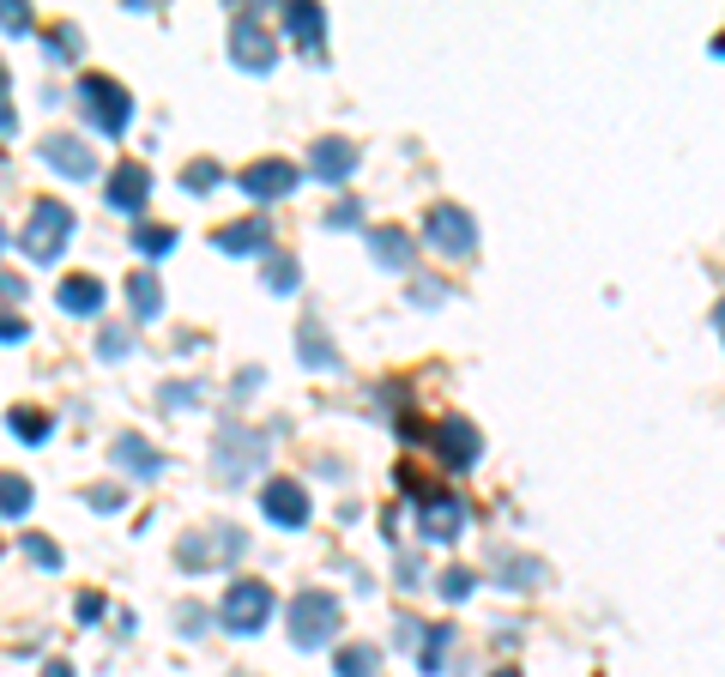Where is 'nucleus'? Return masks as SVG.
Returning <instances> with one entry per match:
<instances>
[{
	"mask_svg": "<svg viewBox=\"0 0 725 677\" xmlns=\"http://www.w3.org/2000/svg\"><path fill=\"white\" fill-rule=\"evenodd\" d=\"M73 104L104 140H121V133L133 128V92L121 85V79H109V73H79Z\"/></svg>",
	"mask_w": 725,
	"mask_h": 677,
	"instance_id": "obj_1",
	"label": "nucleus"
},
{
	"mask_svg": "<svg viewBox=\"0 0 725 677\" xmlns=\"http://www.w3.org/2000/svg\"><path fill=\"white\" fill-rule=\"evenodd\" d=\"M266 430H242V424H224L218 430V448H212V478L218 484H248L260 466H266Z\"/></svg>",
	"mask_w": 725,
	"mask_h": 677,
	"instance_id": "obj_2",
	"label": "nucleus"
},
{
	"mask_svg": "<svg viewBox=\"0 0 725 677\" xmlns=\"http://www.w3.org/2000/svg\"><path fill=\"white\" fill-rule=\"evenodd\" d=\"M424 242L436 248L441 261H472L478 254V218L466 206H453V200H436L424 212Z\"/></svg>",
	"mask_w": 725,
	"mask_h": 677,
	"instance_id": "obj_3",
	"label": "nucleus"
},
{
	"mask_svg": "<svg viewBox=\"0 0 725 677\" xmlns=\"http://www.w3.org/2000/svg\"><path fill=\"white\" fill-rule=\"evenodd\" d=\"M272 611H278V599H272V586L266 581H230L224 586V599H218V623L224 636H260V629L272 623Z\"/></svg>",
	"mask_w": 725,
	"mask_h": 677,
	"instance_id": "obj_4",
	"label": "nucleus"
},
{
	"mask_svg": "<svg viewBox=\"0 0 725 677\" xmlns=\"http://www.w3.org/2000/svg\"><path fill=\"white\" fill-rule=\"evenodd\" d=\"M290 641H297L302 653H314V648H326V641L338 636V599L326 593V586H302L297 599H290Z\"/></svg>",
	"mask_w": 725,
	"mask_h": 677,
	"instance_id": "obj_5",
	"label": "nucleus"
},
{
	"mask_svg": "<svg viewBox=\"0 0 725 677\" xmlns=\"http://www.w3.org/2000/svg\"><path fill=\"white\" fill-rule=\"evenodd\" d=\"M73 230H79V218H73V206H67V200H37V206H31V218H25V254L31 261H61V248L73 242Z\"/></svg>",
	"mask_w": 725,
	"mask_h": 677,
	"instance_id": "obj_6",
	"label": "nucleus"
},
{
	"mask_svg": "<svg viewBox=\"0 0 725 677\" xmlns=\"http://www.w3.org/2000/svg\"><path fill=\"white\" fill-rule=\"evenodd\" d=\"M248 557V533L242 526H218V533H188L176 545V562L188 574H200V569H230V562H242Z\"/></svg>",
	"mask_w": 725,
	"mask_h": 677,
	"instance_id": "obj_7",
	"label": "nucleus"
},
{
	"mask_svg": "<svg viewBox=\"0 0 725 677\" xmlns=\"http://www.w3.org/2000/svg\"><path fill=\"white\" fill-rule=\"evenodd\" d=\"M230 61L242 73H272V61H278V37L266 31V19L254 7H236L230 19Z\"/></svg>",
	"mask_w": 725,
	"mask_h": 677,
	"instance_id": "obj_8",
	"label": "nucleus"
},
{
	"mask_svg": "<svg viewBox=\"0 0 725 677\" xmlns=\"http://www.w3.org/2000/svg\"><path fill=\"white\" fill-rule=\"evenodd\" d=\"M466 526H472V508L460 502V490H429L417 502V538H429V545H453Z\"/></svg>",
	"mask_w": 725,
	"mask_h": 677,
	"instance_id": "obj_9",
	"label": "nucleus"
},
{
	"mask_svg": "<svg viewBox=\"0 0 725 677\" xmlns=\"http://www.w3.org/2000/svg\"><path fill=\"white\" fill-rule=\"evenodd\" d=\"M424 442L436 448V460L448 472H472L484 460V436H478V424H466V417H441L436 430H424Z\"/></svg>",
	"mask_w": 725,
	"mask_h": 677,
	"instance_id": "obj_10",
	"label": "nucleus"
},
{
	"mask_svg": "<svg viewBox=\"0 0 725 677\" xmlns=\"http://www.w3.org/2000/svg\"><path fill=\"white\" fill-rule=\"evenodd\" d=\"M109 206L128 212L133 224L145 218V206H152V169H145L140 157H121V164L109 169Z\"/></svg>",
	"mask_w": 725,
	"mask_h": 677,
	"instance_id": "obj_11",
	"label": "nucleus"
},
{
	"mask_svg": "<svg viewBox=\"0 0 725 677\" xmlns=\"http://www.w3.org/2000/svg\"><path fill=\"white\" fill-rule=\"evenodd\" d=\"M260 514H266L272 526H309V490H302L297 478H266L260 484Z\"/></svg>",
	"mask_w": 725,
	"mask_h": 677,
	"instance_id": "obj_12",
	"label": "nucleus"
},
{
	"mask_svg": "<svg viewBox=\"0 0 725 677\" xmlns=\"http://www.w3.org/2000/svg\"><path fill=\"white\" fill-rule=\"evenodd\" d=\"M236 182H242V194H248V200H285L290 188L302 182V169L290 164V157H260V164H248L242 176H236Z\"/></svg>",
	"mask_w": 725,
	"mask_h": 677,
	"instance_id": "obj_13",
	"label": "nucleus"
},
{
	"mask_svg": "<svg viewBox=\"0 0 725 677\" xmlns=\"http://www.w3.org/2000/svg\"><path fill=\"white\" fill-rule=\"evenodd\" d=\"M357 164H362V152L345 140V133H326V140L309 145V176L314 182H350Z\"/></svg>",
	"mask_w": 725,
	"mask_h": 677,
	"instance_id": "obj_14",
	"label": "nucleus"
},
{
	"mask_svg": "<svg viewBox=\"0 0 725 677\" xmlns=\"http://www.w3.org/2000/svg\"><path fill=\"white\" fill-rule=\"evenodd\" d=\"M37 157L49 169H61V176H73V182H91V176H97V152H91L85 140H73V133H49V140L37 145Z\"/></svg>",
	"mask_w": 725,
	"mask_h": 677,
	"instance_id": "obj_15",
	"label": "nucleus"
},
{
	"mask_svg": "<svg viewBox=\"0 0 725 677\" xmlns=\"http://www.w3.org/2000/svg\"><path fill=\"white\" fill-rule=\"evenodd\" d=\"M55 302H61V314H79V321H91V314H104L109 290L97 273H67L61 290H55Z\"/></svg>",
	"mask_w": 725,
	"mask_h": 677,
	"instance_id": "obj_16",
	"label": "nucleus"
},
{
	"mask_svg": "<svg viewBox=\"0 0 725 677\" xmlns=\"http://www.w3.org/2000/svg\"><path fill=\"white\" fill-rule=\"evenodd\" d=\"M285 31L290 37L302 43V55H309V61H326V13L321 7H309V0H285Z\"/></svg>",
	"mask_w": 725,
	"mask_h": 677,
	"instance_id": "obj_17",
	"label": "nucleus"
},
{
	"mask_svg": "<svg viewBox=\"0 0 725 677\" xmlns=\"http://www.w3.org/2000/svg\"><path fill=\"white\" fill-rule=\"evenodd\" d=\"M212 248H224V254H266L272 248V224L260 218H236V224H218L212 230Z\"/></svg>",
	"mask_w": 725,
	"mask_h": 677,
	"instance_id": "obj_18",
	"label": "nucleus"
},
{
	"mask_svg": "<svg viewBox=\"0 0 725 677\" xmlns=\"http://www.w3.org/2000/svg\"><path fill=\"white\" fill-rule=\"evenodd\" d=\"M109 460H116L121 472H133V478H157V472L169 466V454L152 448L145 436H116V442H109Z\"/></svg>",
	"mask_w": 725,
	"mask_h": 677,
	"instance_id": "obj_19",
	"label": "nucleus"
},
{
	"mask_svg": "<svg viewBox=\"0 0 725 677\" xmlns=\"http://www.w3.org/2000/svg\"><path fill=\"white\" fill-rule=\"evenodd\" d=\"M369 254H376V266H388V273H412V261H417L412 230H400V224H376V230H369Z\"/></svg>",
	"mask_w": 725,
	"mask_h": 677,
	"instance_id": "obj_20",
	"label": "nucleus"
},
{
	"mask_svg": "<svg viewBox=\"0 0 725 677\" xmlns=\"http://www.w3.org/2000/svg\"><path fill=\"white\" fill-rule=\"evenodd\" d=\"M260 278H266L272 297H297V285H302V261H297V254H285V248H266V266H260Z\"/></svg>",
	"mask_w": 725,
	"mask_h": 677,
	"instance_id": "obj_21",
	"label": "nucleus"
},
{
	"mask_svg": "<svg viewBox=\"0 0 725 677\" xmlns=\"http://www.w3.org/2000/svg\"><path fill=\"white\" fill-rule=\"evenodd\" d=\"M128 309H133V321H157V314H164V285H157L152 266H140V273L128 278Z\"/></svg>",
	"mask_w": 725,
	"mask_h": 677,
	"instance_id": "obj_22",
	"label": "nucleus"
},
{
	"mask_svg": "<svg viewBox=\"0 0 725 677\" xmlns=\"http://www.w3.org/2000/svg\"><path fill=\"white\" fill-rule=\"evenodd\" d=\"M176 242H181L176 224H152V218H140V224H133V236H128V248H140L145 261H164Z\"/></svg>",
	"mask_w": 725,
	"mask_h": 677,
	"instance_id": "obj_23",
	"label": "nucleus"
},
{
	"mask_svg": "<svg viewBox=\"0 0 725 677\" xmlns=\"http://www.w3.org/2000/svg\"><path fill=\"white\" fill-rule=\"evenodd\" d=\"M7 424H13V436H19V442H31V448L55 436V412H43V405H13Z\"/></svg>",
	"mask_w": 725,
	"mask_h": 677,
	"instance_id": "obj_24",
	"label": "nucleus"
},
{
	"mask_svg": "<svg viewBox=\"0 0 725 677\" xmlns=\"http://www.w3.org/2000/svg\"><path fill=\"white\" fill-rule=\"evenodd\" d=\"M31 502H37V484L19 478V472H0V514H7V521H25Z\"/></svg>",
	"mask_w": 725,
	"mask_h": 677,
	"instance_id": "obj_25",
	"label": "nucleus"
},
{
	"mask_svg": "<svg viewBox=\"0 0 725 677\" xmlns=\"http://www.w3.org/2000/svg\"><path fill=\"white\" fill-rule=\"evenodd\" d=\"M381 672V653L369 641H350V648L333 653V677H376Z\"/></svg>",
	"mask_w": 725,
	"mask_h": 677,
	"instance_id": "obj_26",
	"label": "nucleus"
},
{
	"mask_svg": "<svg viewBox=\"0 0 725 677\" xmlns=\"http://www.w3.org/2000/svg\"><path fill=\"white\" fill-rule=\"evenodd\" d=\"M302 364H309V369H326V376H333V369H345V357H338L333 352V345H326V333H321V326H302Z\"/></svg>",
	"mask_w": 725,
	"mask_h": 677,
	"instance_id": "obj_27",
	"label": "nucleus"
},
{
	"mask_svg": "<svg viewBox=\"0 0 725 677\" xmlns=\"http://www.w3.org/2000/svg\"><path fill=\"white\" fill-rule=\"evenodd\" d=\"M448 648H453V629L448 623H429L424 629V641H417V665H424L429 677L441 672V660H448Z\"/></svg>",
	"mask_w": 725,
	"mask_h": 677,
	"instance_id": "obj_28",
	"label": "nucleus"
},
{
	"mask_svg": "<svg viewBox=\"0 0 725 677\" xmlns=\"http://www.w3.org/2000/svg\"><path fill=\"white\" fill-rule=\"evenodd\" d=\"M79 49H85V37H79L73 25H49V31H43V55H49L55 67L79 61Z\"/></svg>",
	"mask_w": 725,
	"mask_h": 677,
	"instance_id": "obj_29",
	"label": "nucleus"
},
{
	"mask_svg": "<svg viewBox=\"0 0 725 677\" xmlns=\"http://www.w3.org/2000/svg\"><path fill=\"white\" fill-rule=\"evenodd\" d=\"M218 182H224V164H218V157H194V164L181 169V188H188V194H212Z\"/></svg>",
	"mask_w": 725,
	"mask_h": 677,
	"instance_id": "obj_30",
	"label": "nucleus"
},
{
	"mask_svg": "<svg viewBox=\"0 0 725 677\" xmlns=\"http://www.w3.org/2000/svg\"><path fill=\"white\" fill-rule=\"evenodd\" d=\"M502 581H514V593H532L544 581V562L538 557H502Z\"/></svg>",
	"mask_w": 725,
	"mask_h": 677,
	"instance_id": "obj_31",
	"label": "nucleus"
},
{
	"mask_svg": "<svg viewBox=\"0 0 725 677\" xmlns=\"http://www.w3.org/2000/svg\"><path fill=\"white\" fill-rule=\"evenodd\" d=\"M472 586H478V574L472 569H460V562H453V569H441V581H436V593L448 605H460V599H472Z\"/></svg>",
	"mask_w": 725,
	"mask_h": 677,
	"instance_id": "obj_32",
	"label": "nucleus"
},
{
	"mask_svg": "<svg viewBox=\"0 0 725 677\" xmlns=\"http://www.w3.org/2000/svg\"><path fill=\"white\" fill-rule=\"evenodd\" d=\"M25 557L37 562V569H49V574H55V569H61V562H67V550L55 545L49 533H25Z\"/></svg>",
	"mask_w": 725,
	"mask_h": 677,
	"instance_id": "obj_33",
	"label": "nucleus"
},
{
	"mask_svg": "<svg viewBox=\"0 0 725 677\" xmlns=\"http://www.w3.org/2000/svg\"><path fill=\"white\" fill-rule=\"evenodd\" d=\"M128 352H133V333H128V326H104V333H97V357H104V364H121Z\"/></svg>",
	"mask_w": 725,
	"mask_h": 677,
	"instance_id": "obj_34",
	"label": "nucleus"
},
{
	"mask_svg": "<svg viewBox=\"0 0 725 677\" xmlns=\"http://www.w3.org/2000/svg\"><path fill=\"white\" fill-rule=\"evenodd\" d=\"M0 31H7V37H25V31H37V19H31L25 0H0Z\"/></svg>",
	"mask_w": 725,
	"mask_h": 677,
	"instance_id": "obj_35",
	"label": "nucleus"
},
{
	"mask_svg": "<svg viewBox=\"0 0 725 677\" xmlns=\"http://www.w3.org/2000/svg\"><path fill=\"white\" fill-rule=\"evenodd\" d=\"M19 133V109H13V73L0 61V140H13Z\"/></svg>",
	"mask_w": 725,
	"mask_h": 677,
	"instance_id": "obj_36",
	"label": "nucleus"
},
{
	"mask_svg": "<svg viewBox=\"0 0 725 677\" xmlns=\"http://www.w3.org/2000/svg\"><path fill=\"white\" fill-rule=\"evenodd\" d=\"M85 502L97 508V514H116V508H128V490H116V484H91Z\"/></svg>",
	"mask_w": 725,
	"mask_h": 677,
	"instance_id": "obj_37",
	"label": "nucleus"
},
{
	"mask_svg": "<svg viewBox=\"0 0 725 677\" xmlns=\"http://www.w3.org/2000/svg\"><path fill=\"white\" fill-rule=\"evenodd\" d=\"M157 405H164V412H188V405H200V388L194 381H176V388L157 393Z\"/></svg>",
	"mask_w": 725,
	"mask_h": 677,
	"instance_id": "obj_38",
	"label": "nucleus"
},
{
	"mask_svg": "<svg viewBox=\"0 0 725 677\" xmlns=\"http://www.w3.org/2000/svg\"><path fill=\"white\" fill-rule=\"evenodd\" d=\"M357 224H362V200H338L326 212V230H357Z\"/></svg>",
	"mask_w": 725,
	"mask_h": 677,
	"instance_id": "obj_39",
	"label": "nucleus"
},
{
	"mask_svg": "<svg viewBox=\"0 0 725 677\" xmlns=\"http://www.w3.org/2000/svg\"><path fill=\"white\" fill-rule=\"evenodd\" d=\"M441 297H448V285H441V278H412V302H417V309H436Z\"/></svg>",
	"mask_w": 725,
	"mask_h": 677,
	"instance_id": "obj_40",
	"label": "nucleus"
},
{
	"mask_svg": "<svg viewBox=\"0 0 725 677\" xmlns=\"http://www.w3.org/2000/svg\"><path fill=\"white\" fill-rule=\"evenodd\" d=\"M19 339H31V321L25 314H0V345H19Z\"/></svg>",
	"mask_w": 725,
	"mask_h": 677,
	"instance_id": "obj_41",
	"label": "nucleus"
},
{
	"mask_svg": "<svg viewBox=\"0 0 725 677\" xmlns=\"http://www.w3.org/2000/svg\"><path fill=\"white\" fill-rule=\"evenodd\" d=\"M176 617H181V629H188V641H200V629L212 623V611H200V605H181Z\"/></svg>",
	"mask_w": 725,
	"mask_h": 677,
	"instance_id": "obj_42",
	"label": "nucleus"
},
{
	"mask_svg": "<svg viewBox=\"0 0 725 677\" xmlns=\"http://www.w3.org/2000/svg\"><path fill=\"white\" fill-rule=\"evenodd\" d=\"M104 593H79V605H73V611H79V623H97V617H104Z\"/></svg>",
	"mask_w": 725,
	"mask_h": 677,
	"instance_id": "obj_43",
	"label": "nucleus"
},
{
	"mask_svg": "<svg viewBox=\"0 0 725 677\" xmlns=\"http://www.w3.org/2000/svg\"><path fill=\"white\" fill-rule=\"evenodd\" d=\"M417 641H424V623H417V617H405V623L393 629V648H405V653H412Z\"/></svg>",
	"mask_w": 725,
	"mask_h": 677,
	"instance_id": "obj_44",
	"label": "nucleus"
},
{
	"mask_svg": "<svg viewBox=\"0 0 725 677\" xmlns=\"http://www.w3.org/2000/svg\"><path fill=\"white\" fill-rule=\"evenodd\" d=\"M393 569H400V581H405V593H412V586H417V581H424V562H417V557H400V562H393Z\"/></svg>",
	"mask_w": 725,
	"mask_h": 677,
	"instance_id": "obj_45",
	"label": "nucleus"
},
{
	"mask_svg": "<svg viewBox=\"0 0 725 677\" xmlns=\"http://www.w3.org/2000/svg\"><path fill=\"white\" fill-rule=\"evenodd\" d=\"M0 297H7V302L25 297V278H19V273H0Z\"/></svg>",
	"mask_w": 725,
	"mask_h": 677,
	"instance_id": "obj_46",
	"label": "nucleus"
},
{
	"mask_svg": "<svg viewBox=\"0 0 725 677\" xmlns=\"http://www.w3.org/2000/svg\"><path fill=\"white\" fill-rule=\"evenodd\" d=\"M43 677H79V672H73V660H49V665H43Z\"/></svg>",
	"mask_w": 725,
	"mask_h": 677,
	"instance_id": "obj_47",
	"label": "nucleus"
},
{
	"mask_svg": "<svg viewBox=\"0 0 725 677\" xmlns=\"http://www.w3.org/2000/svg\"><path fill=\"white\" fill-rule=\"evenodd\" d=\"M490 677H520V672H514V665H502V672H490Z\"/></svg>",
	"mask_w": 725,
	"mask_h": 677,
	"instance_id": "obj_48",
	"label": "nucleus"
},
{
	"mask_svg": "<svg viewBox=\"0 0 725 677\" xmlns=\"http://www.w3.org/2000/svg\"><path fill=\"white\" fill-rule=\"evenodd\" d=\"M0 248H7V218H0Z\"/></svg>",
	"mask_w": 725,
	"mask_h": 677,
	"instance_id": "obj_49",
	"label": "nucleus"
}]
</instances>
